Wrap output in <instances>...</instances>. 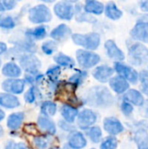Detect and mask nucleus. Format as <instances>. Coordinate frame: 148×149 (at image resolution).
I'll return each mask as SVG.
<instances>
[{
    "instance_id": "1",
    "label": "nucleus",
    "mask_w": 148,
    "mask_h": 149,
    "mask_svg": "<svg viewBox=\"0 0 148 149\" xmlns=\"http://www.w3.org/2000/svg\"><path fill=\"white\" fill-rule=\"evenodd\" d=\"M84 104L95 108H106L114 102V97L109 89L103 86H95L89 88L82 100Z\"/></svg>"
},
{
    "instance_id": "2",
    "label": "nucleus",
    "mask_w": 148,
    "mask_h": 149,
    "mask_svg": "<svg viewBox=\"0 0 148 149\" xmlns=\"http://www.w3.org/2000/svg\"><path fill=\"white\" fill-rule=\"evenodd\" d=\"M72 42L82 47L84 50L87 51H95L100 45L101 38L98 32H89V33H72Z\"/></svg>"
},
{
    "instance_id": "3",
    "label": "nucleus",
    "mask_w": 148,
    "mask_h": 149,
    "mask_svg": "<svg viewBox=\"0 0 148 149\" xmlns=\"http://www.w3.org/2000/svg\"><path fill=\"white\" fill-rule=\"evenodd\" d=\"M28 20L34 24L43 25L52 20V13L48 5L37 4L28 10Z\"/></svg>"
},
{
    "instance_id": "4",
    "label": "nucleus",
    "mask_w": 148,
    "mask_h": 149,
    "mask_svg": "<svg viewBox=\"0 0 148 149\" xmlns=\"http://www.w3.org/2000/svg\"><path fill=\"white\" fill-rule=\"evenodd\" d=\"M75 54L78 65L85 71L96 66L100 62V56L92 51L78 49Z\"/></svg>"
},
{
    "instance_id": "5",
    "label": "nucleus",
    "mask_w": 148,
    "mask_h": 149,
    "mask_svg": "<svg viewBox=\"0 0 148 149\" xmlns=\"http://www.w3.org/2000/svg\"><path fill=\"white\" fill-rule=\"evenodd\" d=\"M129 61L131 64L140 66L148 63V49L142 44L136 43L129 48Z\"/></svg>"
},
{
    "instance_id": "6",
    "label": "nucleus",
    "mask_w": 148,
    "mask_h": 149,
    "mask_svg": "<svg viewBox=\"0 0 148 149\" xmlns=\"http://www.w3.org/2000/svg\"><path fill=\"white\" fill-rule=\"evenodd\" d=\"M18 65L25 73H36L42 66L41 60L35 54H23L18 59Z\"/></svg>"
},
{
    "instance_id": "7",
    "label": "nucleus",
    "mask_w": 148,
    "mask_h": 149,
    "mask_svg": "<svg viewBox=\"0 0 148 149\" xmlns=\"http://www.w3.org/2000/svg\"><path fill=\"white\" fill-rule=\"evenodd\" d=\"M74 3L71 1H58L53 5V12L59 19L71 21L75 16Z\"/></svg>"
},
{
    "instance_id": "8",
    "label": "nucleus",
    "mask_w": 148,
    "mask_h": 149,
    "mask_svg": "<svg viewBox=\"0 0 148 149\" xmlns=\"http://www.w3.org/2000/svg\"><path fill=\"white\" fill-rule=\"evenodd\" d=\"M97 120L98 115L94 111L89 108H85L79 113L75 122L80 130L86 131L96 123Z\"/></svg>"
},
{
    "instance_id": "9",
    "label": "nucleus",
    "mask_w": 148,
    "mask_h": 149,
    "mask_svg": "<svg viewBox=\"0 0 148 149\" xmlns=\"http://www.w3.org/2000/svg\"><path fill=\"white\" fill-rule=\"evenodd\" d=\"M25 82L24 79H6L3 81L1 86L4 93L13 95H20L24 92Z\"/></svg>"
},
{
    "instance_id": "10",
    "label": "nucleus",
    "mask_w": 148,
    "mask_h": 149,
    "mask_svg": "<svg viewBox=\"0 0 148 149\" xmlns=\"http://www.w3.org/2000/svg\"><path fill=\"white\" fill-rule=\"evenodd\" d=\"M11 43L14 45V49L20 54H35V52H37L38 51V46L37 45L26 38L24 36V38H16L14 40H11Z\"/></svg>"
},
{
    "instance_id": "11",
    "label": "nucleus",
    "mask_w": 148,
    "mask_h": 149,
    "mask_svg": "<svg viewBox=\"0 0 148 149\" xmlns=\"http://www.w3.org/2000/svg\"><path fill=\"white\" fill-rule=\"evenodd\" d=\"M72 35V29L65 24H59L50 32V37L57 43H63L68 40Z\"/></svg>"
},
{
    "instance_id": "12",
    "label": "nucleus",
    "mask_w": 148,
    "mask_h": 149,
    "mask_svg": "<svg viewBox=\"0 0 148 149\" xmlns=\"http://www.w3.org/2000/svg\"><path fill=\"white\" fill-rule=\"evenodd\" d=\"M114 71L118 72L119 76L122 77L125 79L127 82L130 81L131 83H136L139 79V74L138 72L133 70V68L120 63V62H116L114 64Z\"/></svg>"
},
{
    "instance_id": "13",
    "label": "nucleus",
    "mask_w": 148,
    "mask_h": 149,
    "mask_svg": "<svg viewBox=\"0 0 148 149\" xmlns=\"http://www.w3.org/2000/svg\"><path fill=\"white\" fill-rule=\"evenodd\" d=\"M69 147L74 149H83L87 145V140L85 134L80 132L74 130L69 133L67 136V143Z\"/></svg>"
},
{
    "instance_id": "14",
    "label": "nucleus",
    "mask_w": 148,
    "mask_h": 149,
    "mask_svg": "<svg viewBox=\"0 0 148 149\" xmlns=\"http://www.w3.org/2000/svg\"><path fill=\"white\" fill-rule=\"evenodd\" d=\"M37 125L44 135L53 136L57 134V125L51 118L40 115L38 118Z\"/></svg>"
},
{
    "instance_id": "15",
    "label": "nucleus",
    "mask_w": 148,
    "mask_h": 149,
    "mask_svg": "<svg viewBox=\"0 0 148 149\" xmlns=\"http://www.w3.org/2000/svg\"><path fill=\"white\" fill-rule=\"evenodd\" d=\"M114 73L113 68L106 65H101L97 66L92 72V77L100 83H106L109 81Z\"/></svg>"
},
{
    "instance_id": "16",
    "label": "nucleus",
    "mask_w": 148,
    "mask_h": 149,
    "mask_svg": "<svg viewBox=\"0 0 148 149\" xmlns=\"http://www.w3.org/2000/svg\"><path fill=\"white\" fill-rule=\"evenodd\" d=\"M103 127L111 136L117 135L124 131V127L121 122L114 117L106 118L103 121Z\"/></svg>"
},
{
    "instance_id": "17",
    "label": "nucleus",
    "mask_w": 148,
    "mask_h": 149,
    "mask_svg": "<svg viewBox=\"0 0 148 149\" xmlns=\"http://www.w3.org/2000/svg\"><path fill=\"white\" fill-rule=\"evenodd\" d=\"M131 36L133 38L148 43V23L144 21H139L135 24V26L131 31Z\"/></svg>"
},
{
    "instance_id": "18",
    "label": "nucleus",
    "mask_w": 148,
    "mask_h": 149,
    "mask_svg": "<svg viewBox=\"0 0 148 149\" xmlns=\"http://www.w3.org/2000/svg\"><path fill=\"white\" fill-rule=\"evenodd\" d=\"M1 72L6 79H19L22 75V69L15 61H9L2 65Z\"/></svg>"
},
{
    "instance_id": "19",
    "label": "nucleus",
    "mask_w": 148,
    "mask_h": 149,
    "mask_svg": "<svg viewBox=\"0 0 148 149\" xmlns=\"http://www.w3.org/2000/svg\"><path fill=\"white\" fill-rule=\"evenodd\" d=\"M47 33H48V27L43 24V25H38L36 27L29 28L25 30L24 36L26 38L34 42L35 40H41V39L45 38V37L47 36Z\"/></svg>"
},
{
    "instance_id": "20",
    "label": "nucleus",
    "mask_w": 148,
    "mask_h": 149,
    "mask_svg": "<svg viewBox=\"0 0 148 149\" xmlns=\"http://www.w3.org/2000/svg\"><path fill=\"white\" fill-rule=\"evenodd\" d=\"M105 48L106 51V53L109 58L112 59L117 60V61H122L125 59V54L124 52L119 48V46L116 45V43L112 40L108 39L105 42Z\"/></svg>"
},
{
    "instance_id": "21",
    "label": "nucleus",
    "mask_w": 148,
    "mask_h": 149,
    "mask_svg": "<svg viewBox=\"0 0 148 149\" xmlns=\"http://www.w3.org/2000/svg\"><path fill=\"white\" fill-rule=\"evenodd\" d=\"M79 108H76L69 104L64 103L60 107V113L63 120L69 124H73L79 115Z\"/></svg>"
},
{
    "instance_id": "22",
    "label": "nucleus",
    "mask_w": 148,
    "mask_h": 149,
    "mask_svg": "<svg viewBox=\"0 0 148 149\" xmlns=\"http://www.w3.org/2000/svg\"><path fill=\"white\" fill-rule=\"evenodd\" d=\"M25 119L24 112H15L10 113L6 120V126L10 131H17L23 125Z\"/></svg>"
},
{
    "instance_id": "23",
    "label": "nucleus",
    "mask_w": 148,
    "mask_h": 149,
    "mask_svg": "<svg viewBox=\"0 0 148 149\" xmlns=\"http://www.w3.org/2000/svg\"><path fill=\"white\" fill-rule=\"evenodd\" d=\"M21 105L19 99L13 94L7 93H0V107L5 109H15Z\"/></svg>"
},
{
    "instance_id": "24",
    "label": "nucleus",
    "mask_w": 148,
    "mask_h": 149,
    "mask_svg": "<svg viewBox=\"0 0 148 149\" xmlns=\"http://www.w3.org/2000/svg\"><path fill=\"white\" fill-rule=\"evenodd\" d=\"M87 76H88V72L82 69H78L75 71L73 74H72L69 77L67 80V84L71 86L74 90H77L85 82V80L87 79Z\"/></svg>"
},
{
    "instance_id": "25",
    "label": "nucleus",
    "mask_w": 148,
    "mask_h": 149,
    "mask_svg": "<svg viewBox=\"0 0 148 149\" xmlns=\"http://www.w3.org/2000/svg\"><path fill=\"white\" fill-rule=\"evenodd\" d=\"M104 9L105 5L96 0H87L83 5V10L90 15H101L104 12Z\"/></svg>"
},
{
    "instance_id": "26",
    "label": "nucleus",
    "mask_w": 148,
    "mask_h": 149,
    "mask_svg": "<svg viewBox=\"0 0 148 149\" xmlns=\"http://www.w3.org/2000/svg\"><path fill=\"white\" fill-rule=\"evenodd\" d=\"M53 60L57 65L66 69H73L76 65V61L72 57L63 52L57 53L53 57Z\"/></svg>"
},
{
    "instance_id": "27",
    "label": "nucleus",
    "mask_w": 148,
    "mask_h": 149,
    "mask_svg": "<svg viewBox=\"0 0 148 149\" xmlns=\"http://www.w3.org/2000/svg\"><path fill=\"white\" fill-rule=\"evenodd\" d=\"M109 85L113 91H114L118 94L126 93V90H128L129 88V83L120 76L113 77L109 80Z\"/></svg>"
},
{
    "instance_id": "28",
    "label": "nucleus",
    "mask_w": 148,
    "mask_h": 149,
    "mask_svg": "<svg viewBox=\"0 0 148 149\" xmlns=\"http://www.w3.org/2000/svg\"><path fill=\"white\" fill-rule=\"evenodd\" d=\"M123 100L126 102H128L130 104L132 103V104L136 105V106H139V107L143 106L144 105V102H145L142 94L139 91H137L135 89H130V90H128L124 94Z\"/></svg>"
},
{
    "instance_id": "29",
    "label": "nucleus",
    "mask_w": 148,
    "mask_h": 149,
    "mask_svg": "<svg viewBox=\"0 0 148 149\" xmlns=\"http://www.w3.org/2000/svg\"><path fill=\"white\" fill-rule=\"evenodd\" d=\"M58 110V105L51 100H44L40 105V113L41 115L51 118L56 115Z\"/></svg>"
},
{
    "instance_id": "30",
    "label": "nucleus",
    "mask_w": 148,
    "mask_h": 149,
    "mask_svg": "<svg viewBox=\"0 0 148 149\" xmlns=\"http://www.w3.org/2000/svg\"><path fill=\"white\" fill-rule=\"evenodd\" d=\"M147 129V127H140L135 133L134 140L138 149H148V134Z\"/></svg>"
},
{
    "instance_id": "31",
    "label": "nucleus",
    "mask_w": 148,
    "mask_h": 149,
    "mask_svg": "<svg viewBox=\"0 0 148 149\" xmlns=\"http://www.w3.org/2000/svg\"><path fill=\"white\" fill-rule=\"evenodd\" d=\"M104 11H105L106 16L112 20H118L123 15V12L118 8V6L116 5L114 2L107 3L106 5L105 6Z\"/></svg>"
},
{
    "instance_id": "32",
    "label": "nucleus",
    "mask_w": 148,
    "mask_h": 149,
    "mask_svg": "<svg viewBox=\"0 0 148 149\" xmlns=\"http://www.w3.org/2000/svg\"><path fill=\"white\" fill-rule=\"evenodd\" d=\"M44 74L40 72L36 73H25L24 75V82L25 84L30 85L31 86H38L42 85L44 80Z\"/></svg>"
},
{
    "instance_id": "33",
    "label": "nucleus",
    "mask_w": 148,
    "mask_h": 149,
    "mask_svg": "<svg viewBox=\"0 0 148 149\" xmlns=\"http://www.w3.org/2000/svg\"><path fill=\"white\" fill-rule=\"evenodd\" d=\"M41 98V93L38 86H30L24 93V100L27 104H34Z\"/></svg>"
},
{
    "instance_id": "34",
    "label": "nucleus",
    "mask_w": 148,
    "mask_h": 149,
    "mask_svg": "<svg viewBox=\"0 0 148 149\" xmlns=\"http://www.w3.org/2000/svg\"><path fill=\"white\" fill-rule=\"evenodd\" d=\"M17 25V19L11 15L0 14V28L3 30H13Z\"/></svg>"
},
{
    "instance_id": "35",
    "label": "nucleus",
    "mask_w": 148,
    "mask_h": 149,
    "mask_svg": "<svg viewBox=\"0 0 148 149\" xmlns=\"http://www.w3.org/2000/svg\"><path fill=\"white\" fill-rule=\"evenodd\" d=\"M86 135L88 139L94 144H97L101 141L102 140V130L98 126H92L89 129L86 130Z\"/></svg>"
},
{
    "instance_id": "36",
    "label": "nucleus",
    "mask_w": 148,
    "mask_h": 149,
    "mask_svg": "<svg viewBox=\"0 0 148 149\" xmlns=\"http://www.w3.org/2000/svg\"><path fill=\"white\" fill-rule=\"evenodd\" d=\"M58 48V43L52 39L46 40V41L43 42V44L41 45L42 52L47 56H50V55H52L53 53H55L57 52Z\"/></svg>"
},
{
    "instance_id": "37",
    "label": "nucleus",
    "mask_w": 148,
    "mask_h": 149,
    "mask_svg": "<svg viewBox=\"0 0 148 149\" xmlns=\"http://www.w3.org/2000/svg\"><path fill=\"white\" fill-rule=\"evenodd\" d=\"M61 67L57 65H53L50 66L45 72V75L49 80V82H57L58 81V78L61 74Z\"/></svg>"
},
{
    "instance_id": "38",
    "label": "nucleus",
    "mask_w": 148,
    "mask_h": 149,
    "mask_svg": "<svg viewBox=\"0 0 148 149\" xmlns=\"http://www.w3.org/2000/svg\"><path fill=\"white\" fill-rule=\"evenodd\" d=\"M32 142L37 149H48L50 141L46 135H36L34 136Z\"/></svg>"
},
{
    "instance_id": "39",
    "label": "nucleus",
    "mask_w": 148,
    "mask_h": 149,
    "mask_svg": "<svg viewBox=\"0 0 148 149\" xmlns=\"http://www.w3.org/2000/svg\"><path fill=\"white\" fill-rule=\"evenodd\" d=\"M118 147V141L114 136H108L102 141L100 149H116Z\"/></svg>"
},
{
    "instance_id": "40",
    "label": "nucleus",
    "mask_w": 148,
    "mask_h": 149,
    "mask_svg": "<svg viewBox=\"0 0 148 149\" xmlns=\"http://www.w3.org/2000/svg\"><path fill=\"white\" fill-rule=\"evenodd\" d=\"M84 11V10H83ZM80 12L76 14V20L77 22L82 23V22H86V23H90V24H94L97 22V19L94 18L92 15L87 14L85 12Z\"/></svg>"
},
{
    "instance_id": "41",
    "label": "nucleus",
    "mask_w": 148,
    "mask_h": 149,
    "mask_svg": "<svg viewBox=\"0 0 148 149\" xmlns=\"http://www.w3.org/2000/svg\"><path fill=\"white\" fill-rule=\"evenodd\" d=\"M4 149H29L28 146L24 142H16L12 140L7 141L4 145Z\"/></svg>"
},
{
    "instance_id": "42",
    "label": "nucleus",
    "mask_w": 148,
    "mask_h": 149,
    "mask_svg": "<svg viewBox=\"0 0 148 149\" xmlns=\"http://www.w3.org/2000/svg\"><path fill=\"white\" fill-rule=\"evenodd\" d=\"M58 127H59L62 130H64L65 132H68V133H71V132L76 130L75 127H73L72 124H69V123L65 122V121L63 120H61L58 121Z\"/></svg>"
},
{
    "instance_id": "43",
    "label": "nucleus",
    "mask_w": 148,
    "mask_h": 149,
    "mask_svg": "<svg viewBox=\"0 0 148 149\" xmlns=\"http://www.w3.org/2000/svg\"><path fill=\"white\" fill-rule=\"evenodd\" d=\"M2 3L3 5V8L6 10H12L16 8L17 4V1H14V0H3L2 1Z\"/></svg>"
},
{
    "instance_id": "44",
    "label": "nucleus",
    "mask_w": 148,
    "mask_h": 149,
    "mask_svg": "<svg viewBox=\"0 0 148 149\" xmlns=\"http://www.w3.org/2000/svg\"><path fill=\"white\" fill-rule=\"evenodd\" d=\"M121 111H122V113L125 115L128 116V115H130L133 113V106L130 103L126 102V101H123L122 104H121Z\"/></svg>"
},
{
    "instance_id": "45",
    "label": "nucleus",
    "mask_w": 148,
    "mask_h": 149,
    "mask_svg": "<svg viewBox=\"0 0 148 149\" xmlns=\"http://www.w3.org/2000/svg\"><path fill=\"white\" fill-rule=\"evenodd\" d=\"M7 51H8V45H6V43L0 41V56L5 54Z\"/></svg>"
},
{
    "instance_id": "46",
    "label": "nucleus",
    "mask_w": 148,
    "mask_h": 149,
    "mask_svg": "<svg viewBox=\"0 0 148 149\" xmlns=\"http://www.w3.org/2000/svg\"><path fill=\"white\" fill-rule=\"evenodd\" d=\"M140 80H141L142 84L148 82V72L147 71L141 72L140 74Z\"/></svg>"
},
{
    "instance_id": "47",
    "label": "nucleus",
    "mask_w": 148,
    "mask_h": 149,
    "mask_svg": "<svg viewBox=\"0 0 148 149\" xmlns=\"http://www.w3.org/2000/svg\"><path fill=\"white\" fill-rule=\"evenodd\" d=\"M140 9L143 11H148V1L140 2Z\"/></svg>"
},
{
    "instance_id": "48",
    "label": "nucleus",
    "mask_w": 148,
    "mask_h": 149,
    "mask_svg": "<svg viewBox=\"0 0 148 149\" xmlns=\"http://www.w3.org/2000/svg\"><path fill=\"white\" fill-rule=\"evenodd\" d=\"M141 90H142V93H145L146 95H147L148 96V82H147V83H143V84H142Z\"/></svg>"
},
{
    "instance_id": "49",
    "label": "nucleus",
    "mask_w": 148,
    "mask_h": 149,
    "mask_svg": "<svg viewBox=\"0 0 148 149\" xmlns=\"http://www.w3.org/2000/svg\"><path fill=\"white\" fill-rule=\"evenodd\" d=\"M5 116H6L5 112H4V111L0 107V122H1V121H3V120H4Z\"/></svg>"
},
{
    "instance_id": "50",
    "label": "nucleus",
    "mask_w": 148,
    "mask_h": 149,
    "mask_svg": "<svg viewBox=\"0 0 148 149\" xmlns=\"http://www.w3.org/2000/svg\"><path fill=\"white\" fill-rule=\"evenodd\" d=\"M3 134H4V130H3V127L0 125V138H1V137H3Z\"/></svg>"
},
{
    "instance_id": "51",
    "label": "nucleus",
    "mask_w": 148,
    "mask_h": 149,
    "mask_svg": "<svg viewBox=\"0 0 148 149\" xmlns=\"http://www.w3.org/2000/svg\"><path fill=\"white\" fill-rule=\"evenodd\" d=\"M4 11H5V10H4V8H3V3H2V1H0V13L4 12Z\"/></svg>"
},
{
    "instance_id": "52",
    "label": "nucleus",
    "mask_w": 148,
    "mask_h": 149,
    "mask_svg": "<svg viewBox=\"0 0 148 149\" xmlns=\"http://www.w3.org/2000/svg\"><path fill=\"white\" fill-rule=\"evenodd\" d=\"M145 113H146V114L148 116V100L147 101L146 106H145Z\"/></svg>"
},
{
    "instance_id": "53",
    "label": "nucleus",
    "mask_w": 148,
    "mask_h": 149,
    "mask_svg": "<svg viewBox=\"0 0 148 149\" xmlns=\"http://www.w3.org/2000/svg\"><path fill=\"white\" fill-rule=\"evenodd\" d=\"M62 149H74V148H72L71 147H69L67 144H65V146H64V148Z\"/></svg>"
},
{
    "instance_id": "54",
    "label": "nucleus",
    "mask_w": 148,
    "mask_h": 149,
    "mask_svg": "<svg viewBox=\"0 0 148 149\" xmlns=\"http://www.w3.org/2000/svg\"><path fill=\"white\" fill-rule=\"evenodd\" d=\"M48 149H62L58 147H51V148H48Z\"/></svg>"
},
{
    "instance_id": "55",
    "label": "nucleus",
    "mask_w": 148,
    "mask_h": 149,
    "mask_svg": "<svg viewBox=\"0 0 148 149\" xmlns=\"http://www.w3.org/2000/svg\"><path fill=\"white\" fill-rule=\"evenodd\" d=\"M2 65H3V64H2V59L0 58V68L2 67Z\"/></svg>"
},
{
    "instance_id": "56",
    "label": "nucleus",
    "mask_w": 148,
    "mask_h": 149,
    "mask_svg": "<svg viewBox=\"0 0 148 149\" xmlns=\"http://www.w3.org/2000/svg\"><path fill=\"white\" fill-rule=\"evenodd\" d=\"M91 149H95V148H91Z\"/></svg>"
}]
</instances>
